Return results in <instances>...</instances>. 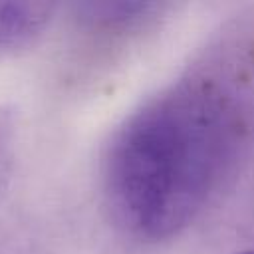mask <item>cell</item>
I'll return each instance as SVG.
<instances>
[{"instance_id": "obj_3", "label": "cell", "mask_w": 254, "mask_h": 254, "mask_svg": "<svg viewBox=\"0 0 254 254\" xmlns=\"http://www.w3.org/2000/svg\"><path fill=\"white\" fill-rule=\"evenodd\" d=\"M240 254H254V252H240Z\"/></svg>"}, {"instance_id": "obj_1", "label": "cell", "mask_w": 254, "mask_h": 254, "mask_svg": "<svg viewBox=\"0 0 254 254\" xmlns=\"http://www.w3.org/2000/svg\"><path fill=\"white\" fill-rule=\"evenodd\" d=\"M230 101L189 83L131 115L105 159L109 200L129 230L165 238L189 224L216 187L234 145Z\"/></svg>"}, {"instance_id": "obj_2", "label": "cell", "mask_w": 254, "mask_h": 254, "mask_svg": "<svg viewBox=\"0 0 254 254\" xmlns=\"http://www.w3.org/2000/svg\"><path fill=\"white\" fill-rule=\"evenodd\" d=\"M46 16L40 4L0 2V42H12L34 34Z\"/></svg>"}]
</instances>
